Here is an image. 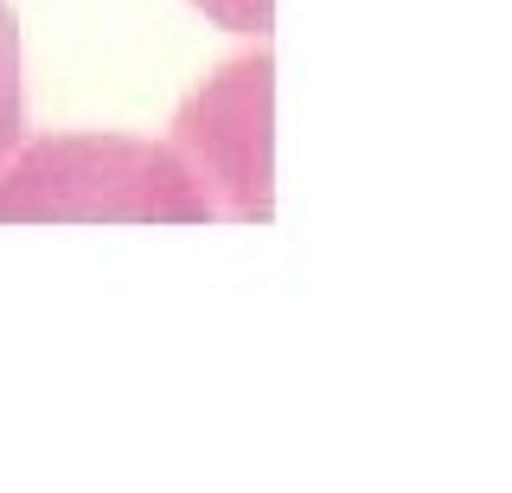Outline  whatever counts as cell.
<instances>
[{"mask_svg":"<svg viewBox=\"0 0 512 493\" xmlns=\"http://www.w3.org/2000/svg\"><path fill=\"white\" fill-rule=\"evenodd\" d=\"M26 135V90H20V26H13V7L0 0V167L13 161Z\"/></svg>","mask_w":512,"mask_h":493,"instance_id":"2","label":"cell"},{"mask_svg":"<svg viewBox=\"0 0 512 493\" xmlns=\"http://www.w3.org/2000/svg\"><path fill=\"white\" fill-rule=\"evenodd\" d=\"M192 173L173 148H141L116 135L39 141L0 180V218H212V199L192 193Z\"/></svg>","mask_w":512,"mask_h":493,"instance_id":"1","label":"cell"},{"mask_svg":"<svg viewBox=\"0 0 512 493\" xmlns=\"http://www.w3.org/2000/svg\"><path fill=\"white\" fill-rule=\"evenodd\" d=\"M212 20H224V26H237V33H263L269 26V0H199Z\"/></svg>","mask_w":512,"mask_h":493,"instance_id":"3","label":"cell"}]
</instances>
